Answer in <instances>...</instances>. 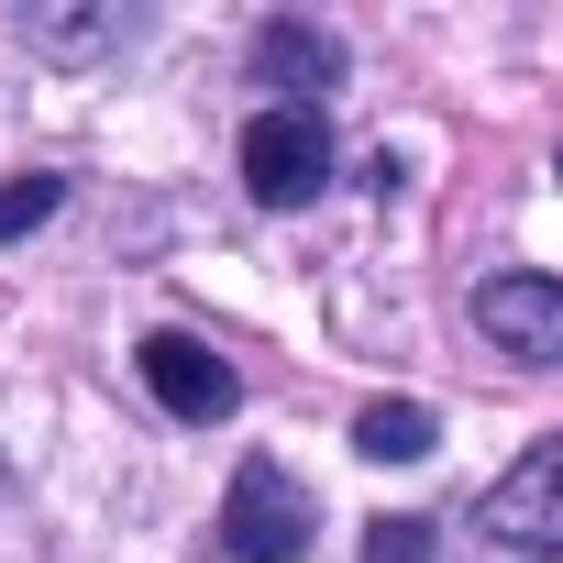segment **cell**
<instances>
[{"mask_svg":"<svg viewBox=\"0 0 563 563\" xmlns=\"http://www.w3.org/2000/svg\"><path fill=\"white\" fill-rule=\"evenodd\" d=\"M310 530H321V508H310V486L276 464V453H254L232 475V497H221V552L232 563H299Z\"/></svg>","mask_w":563,"mask_h":563,"instance_id":"6da1fadb","label":"cell"},{"mask_svg":"<svg viewBox=\"0 0 563 563\" xmlns=\"http://www.w3.org/2000/svg\"><path fill=\"white\" fill-rule=\"evenodd\" d=\"M321 177H332V122L321 111H254L243 122V188L265 199V210H310L321 199Z\"/></svg>","mask_w":563,"mask_h":563,"instance_id":"7a4b0ae2","label":"cell"},{"mask_svg":"<svg viewBox=\"0 0 563 563\" xmlns=\"http://www.w3.org/2000/svg\"><path fill=\"white\" fill-rule=\"evenodd\" d=\"M486 530H497L508 552H552V563H563V431L530 442V453L486 486Z\"/></svg>","mask_w":563,"mask_h":563,"instance_id":"3957f363","label":"cell"},{"mask_svg":"<svg viewBox=\"0 0 563 563\" xmlns=\"http://www.w3.org/2000/svg\"><path fill=\"white\" fill-rule=\"evenodd\" d=\"M475 332L519 365H563V288L552 276H486L475 288Z\"/></svg>","mask_w":563,"mask_h":563,"instance_id":"277c9868","label":"cell"},{"mask_svg":"<svg viewBox=\"0 0 563 563\" xmlns=\"http://www.w3.org/2000/svg\"><path fill=\"white\" fill-rule=\"evenodd\" d=\"M144 387H155L177 420H232V409H243V376H232L199 332H155V343H144Z\"/></svg>","mask_w":563,"mask_h":563,"instance_id":"5b68a950","label":"cell"},{"mask_svg":"<svg viewBox=\"0 0 563 563\" xmlns=\"http://www.w3.org/2000/svg\"><path fill=\"white\" fill-rule=\"evenodd\" d=\"M254 78L288 89V111H321V89H343V45L310 34V23H265L254 34Z\"/></svg>","mask_w":563,"mask_h":563,"instance_id":"8992f818","label":"cell"},{"mask_svg":"<svg viewBox=\"0 0 563 563\" xmlns=\"http://www.w3.org/2000/svg\"><path fill=\"white\" fill-rule=\"evenodd\" d=\"M354 442H365L376 464H420V453H431V409H420V398H376V409L354 420Z\"/></svg>","mask_w":563,"mask_h":563,"instance_id":"52a82bcc","label":"cell"},{"mask_svg":"<svg viewBox=\"0 0 563 563\" xmlns=\"http://www.w3.org/2000/svg\"><path fill=\"white\" fill-rule=\"evenodd\" d=\"M56 199H67L56 177H12V188H0V243H12V232H34V221H45Z\"/></svg>","mask_w":563,"mask_h":563,"instance_id":"ba28073f","label":"cell"},{"mask_svg":"<svg viewBox=\"0 0 563 563\" xmlns=\"http://www.w3.org/2000/svg\"><path fill=\"white\" fill-rule=\"evenodd\" d=\"M365 552H376V563H442V552H431V519H376Z\"/></svg>","mask_w":563,"mask_h":563,"instance_id":"9c48e42d","label":"cell"}]
</instances>
